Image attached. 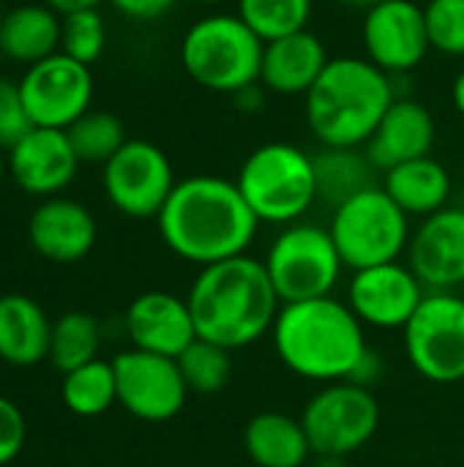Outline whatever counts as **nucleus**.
<instances>
[{
  "mask_svg": "<svg viewBox=\"0 0 464 467\" xmlns=\"http://www.w3.org/2000/svg\"><path fill=\"white\" fill-rule=\"evenodd\" d=\"M364 57L388 77L416 71L429 55V33L424 5L416 0H380L361 22Z\"/></svg>",
  "mask_w": 464,
  "mask_h": 467,
  "instance_id": "nucleus-14",
  "label": "nucleus"
},
{
  "mask_svg": "<svg viewBox=\"0 0 464 467\" xmlns=\"http://www.w3.org/2000/svg\"><path fill=\"white\" fill-rule=\"evenodd\" d=\"M457 293H459V296H462V301H464V285H462V287H459V290H457Z\"/></svg>",
  "mask_w": 464,
  "mask_h": 467,
  "instance_id": "nucleus-45",
  "label": "nucleus"
},
{
  "mask_svg": "<svg viewBox=\"0 0 464 467\" xmlns=\"http://www.w3.org/2000/svg\"><path fill=\"white\" fill-rule=\"evenodd\" d=\"M271 337L279 361L293 375L325 386L356 380L369 356L364 323L334 296L282 304Z\"/></svg>",
  "mask_w": 464,
  "mask_h": 467,
  "instance_id": "nucleus-3",
  "label": "nucleus"
},
{
  "mask_svg": "<svg viewBox=\"0 0 464 467\" xmlns=\"http://www.w3.org/2000/svg\"><path fill=\"white\" fill-rule=\"evenodd\" d=\"M189 3H197V5H219V3H227V0H189Z\"/></svg>",
  "mask_w": 464,
  "mask_h": 467,
  "instance_id": "nucleus-43",
  "label": "nucleus"
},
{
  "mask_svg": "<svg viewBox=\"0 0 464 467\" xmlns=\"http://www.w3.org/2000/svg\"><path fill=\"white\" fill-rule=\"evenodd\" d=\"M118 14L134 22H156L175 8L178 0H109Z\"/></svg>",
  "mask_w": 464,
  "mask_h": 467,
  "instance_id": "nucleus-36",
  "label": "nucleus"
},
{
  "mask_svg": "<svg viewBox=\"0 0 464 467\" xmlns=\"http://www.w3.org/2000/svg\"><path fill=\"white\" fill-rule=\"evenodd\" d=\"M238 16L268 44L309 27L314 0H235Z\"/></svg>",
  "mask_w": 464,
  "mask_h": 467,
  "instance_id": "nucleus-30",
  "label": "nucleus"
},
{
  "mask_svg": "<svg viewBox=\"0 0 464 467\" xmlns=\"http://www.w3.org/2000/svg\"><path fill=\"white\" fill-rule=\"evenodd\" d=\"M405 331V356L429 383L464 380V301L459 293H427Z\"/></svg>",
  "mask_w": 464,
  "mask_h": 467,
  "instance_id": "nucleus-10",
  "label": "nucleus"
},
{
  "mask_svg": "<svg viewBox=\"0 0 464 467\" xmlns=\"http://www.w3.org/2000/svg\"><path fill=\"white\" fill-rule=\"evenodd\" d=\"M55 14L60 16H68V14H77V11H93L98 8L104 0H44Z\"/></svg>",
  "mask_w": 464,
  "mask_h": 467,
  "instance_id": "nucleus-38",
  "label": "nucleus"
},
{
  "mask_svg": "<svg viewBox=\"0 0 464 467\" xmlns=\"http://www.w3.org/2000/svg\"><path fill=\"white\" fill-rule=\"evenodd\" d=\"M427 287L410 271V265L386 263L364 271H353L347 306L364 326L375 328H405L424 301Z\"/></svg>",
  "mask_w": 464,
  "mask_h": 467,
  "instance_id": "nucleus-16",
  "label": "nucleus"
},
{
  "mask_svg": "<svg viewBox=\"0 0 464 467\" xmlns=\"http://www.w3.org/2000/svg\"><path fill=\"white\" fill-rule=\"evenodd\" d=\"M101 326L88 312H66L52 323L49 361L66 375L98 358Z\"/></svg>",
  "mask_w": 464,
  "mask_h": 467,
  "instance_id": "nucleus-28",
  "label": "nucleus"
},
{
  "mask_svg": "<svg viewBox=\"0 0 464 467\" xmlns=\"http://www.w3.org/2000/svg\"><path fill=\"white\" fill-rule=\"evenodd\" d=\"M3 60H5V55H3V49H0V68H3Z\"/></svg>",
  "mask_w": 464,
  "mask_h": 467,
  "instance_id": "nucleus-44",
  "label": "nucleus"
},
{
  "mask_svg": "<svg viewBox=\"0 0 464 467\" xmlns=\"http://www.w3.org/2000/svg\"><path fill=\"white\" fill-rule=\"evenodd\" d=\"M112 369L118 383V405H123L134 419L161 424L183 410L189 386L175 358L131 348L112 358Z\"/></svg>",
  "mask_w": 464,
  "mask_h": 467,
  "instance_id": "nucleus-13",
  "label": "nucleus"
},
{
  "mask_svg": "<svg viewBox=\"0 0 464 467\" xmlns=\"http://www.w3.org/2000/svg\"><path fill=\"white\" fill-rule=\"evenodd\" d=\"M126 334L137 350L167 358H178L197 339L189 301L167 290H148L129 304Z\"/></svg>",
  "mask_w": 464,
  "mask_h": 467,
  "instance_id": "nucleus-18",
  "label": "nucleus"
},
{
  "mask_svg": "<svg viewBox=\"0 0 464 467\" xmlns=\"http://www.w3.org/2000/svg\"><path fill=\"white\" fill-rule=\"evenodd\" d=\"M25 438H27V427L22 410L8 397H0V467L19 457Z\"/></svg>",
  "mask_w": 464,
  "mask_h": 467,
  "instance_id": "nucleus-35",
  "label": "nucleus"
},
{
  "mask_svg": "<svg viewBox=\"0 0 464 467\" xmlns=\"http://www.w3.org/2000/svg\"><path fill=\"white\" fill-rule=\"evenodd\" d=\"M265 41L238 16L216 11L200 16L180 38V66L191 82L232 96L260 82Z\"/></svg>",
  "mask_w": 464,
  "mask_h": 467,
  "instance_id": "nucleus-5",
  "label": "nucleus"
},
{
  "mask_svg": "<svg viewBox=\"0 0 464 467\" xmlns=\"http://www.w3.org/2000/svg\"><path fill=\"white\" fill-rule=\"evenodd\" d=\"M230 99L235 101V107H238L241 112L252 115V112H263V109H265L268 90H265V85H263V82H254V85H246L243 90L232 93Z\"/></svg>",
  "mask_w": 464,
  "mask_h": 467,
  "instance_id": "nucleus-37",
  "label": "nucleus"
},
{
  "mask_svg": "<svg viewBox=\"0 0 464 467\" xmlns=\"http://www.w3.org/2000/svg\"><path fill=\"white\" fill-rule=\"evenodd\" d=\"M19 93L33 126L66 131L90 109L93 74L90 66L55 52L25 68Z\"/></svg>",
  "mask_w": 464,
  "mask_h": 467,
  "instance_id": "nucleus-12",
  "label": "nucleus"
},
{
  "mask_svg": "<svg viewBox=\"0 0 464 467\" xmlns=\"http://www.w3.org/2000/svg\"><path fill=\"white\" fill-rule=\"evenodd\" d=\"M435 140L438 123L429 107L418 99L397 96L364 150L380 172H388L405 161L432 156Z\"/></svg>",
  "mask_w": 464,
  "mask_h": 467,
  "instance_id": "nucleus-19",
  "label": "nucleus"
},
{
  "mask_svg": "<svg viewBox=\"0 0 464 467\" xmlns=\"http://www.w3.org/2000/svg\"><path fill=\"white\" fill-rule=\"evenodd\" d=\"M339 5H345V8H350V11H361V14H366L369 8H375L380 0H336Z\"/></svg>",
  "mask_w": 464,
  "mask_h": 467,
  "instance_id": "nucleus-40",
  "label": "nucleus"
},
{
  "mask_svg": "<svg viewBox=\"0 0 464 467\" xmlns=\"http://www.w3.org/2000/svg\"><path fill=\"white\" fill-rule=\"evenodd\" d=\"M5 167H8V159H3V148H0V183H3V175H5Z\"/></svg>",
  "mask_w": 464,
  "mask_h": 467,
  "instance_id": "nucleus-42",
  "label": "nucleus"
},
{
  "mask_svg": "<svg viewBox=\"0 0 464 467\" xmlns=\"http://www.w3.org/2000/svg\"><path fill=\"white\" fill-rule=\"evenodd\" d=\"M104 194L129 219H156L175 189L167 153L148 140H129L101 172Z\"/></svg>",
  "mask_w": 464,
  "mask_h": 467,
  "instance_id": "nucleus-11",
  "label": "nucleus"
},
{
  "mask_svg": "<svg viewBox=\"0 0 464 467\" xmlns=\"http://www.w3.org/2000/svg\"><path fill=\"white\" fill-rule=\"evenodd\" d=\"M314 467H345V460L342 457H317Z\"/></svg>",
  "mask_w": 464,
  "mask_h": 467,
  "instance_id": "nucleus-41",
  "label": "nucleus"
},
{
  "mask_svg": "<svg viewBox=\"0 0 464 467\" xmlns=\"http://www.w3.org/2000/svg\"><path fill=\"white\" fill-rule=\"evenodd\" d=\"M243 449L257 467H304L312 457L301 419L276 410L257 413L246 424Z\"/></svg>",
  "mask_w": 464,
  "mask_h": 467,
  "instance_id": "nucleus-25",
  "label": "nucleus"
},
{
  "mask_svg": "<svg viewBox=\"0 0 464 467\" xmlns=\"http://www.w3.org/2000/svg\"><path fill=\"white\" fill-rule=\"evenodd\" d=\"M107 47V25L98 8L93 11H77L63 16V30H60V52L93 66Z\"/></svg>",
  "mask_w": 464,
  "mask_h": 467,
  "instance_id": "nucleus-32",
  "label": "nucleus"
},
{
  "mask_svg": "<svg viewBox=\"0 0 464 467\" xmlns=\"http://www.w3.org/2000/svg\"><path fill=\"white\" fill-rule=\"evenodd\" d=\"M66 134L77 159L85 164H107L129 142L123 120L104 109H88L66 129Z\"/></svg>",
  "mask_w": 464,
  "mask_h": 467,
  "instance_id": "nucleus-29",
  "label": "nucleus"
},
{
  "mask_svg": "<svg viewBox=\"0 0 464 467\" xmlns=\"http://www.w3.org/2000/svg\"><path fill=\"white\" fill-rule=\"evenodd\" d=\"M30 246L52 263H77L98 238L93 213L68 197H46L27 222Z\"/></svg>",
  "mask_w": 464,
  "mask_h": 467,
  "instance_id": "nucleus-20",
  "label": "nucleus"
},
{
  "mask_svg": "<svg viewBox=\"0 0 464 467\" xmlns=\"http://www.w3.org/2000/svg\"><path fill=\"white\" fill-rule=\"evenodd\" d=\"M328 233L339 249L345 268L364 271L397 263L410 246V216L377 183L336 205Z\"/></svg>",
  "mask_w": 464,
  "mask_h": 467,
  "instance_id": "nucleus-7",
  "label": "nucleus"
},
{
  "mask_svg": "<svg viewBox=\"0 0 464 467\" xmlns=\"http://www.w3.org/2000/svg\"><path fill=\"white\" fill-rule=\"evenodd\" d=\"M175 361L180 367V375H183L189 391H194V394H216L232 378L230 350H224L213 342H205L200 337Z\"/></svg>",
  "mask_w": 464,
  "mask_h": 467,
  "instance_id": "nucleus-31",
  "label": "nucleus"
},
{
  "mask_svg": "<svg viewBox=\"0 0 464 467\" xmlns=\"http://www.w3.org/2000/svg\"><path fill=\"white\" fill-rule=\"evenodd\" d=\"M186 301L197 337L230 353L263 339L282 309L265 263L252 254L200 268Z\"/></svg>",
  "mask_w": 464,
  "mask_h": 467,
  "instance_id": "nucleus-2",
  "label": "nucleus"
},
{
  "mask_svg": "<svg viewBox=\"0 0 464 467\" xmlns=\"http://www.w3.org/2000/svg\"><path fill=\"white\" fill-rule=\"evenodd\" d=\"M451 104H454V109L464 118V66L457 71V77L451 82Z\"/></svg>",
  "mask_w": 464,
  "mask_h": 467,
  "instance_id": "nucleus-39",
  "label": "nucleus"
},
{
  "mask_svg": "<svg viewBox=\"0 0 464 467\" xmlns=\"http://www.w3.org/2000/svg\"><path fill=\"white\" fill-rule=\"evenodd\" d=\"M52 323L22 293L0 296V358L11 367H36L49 358Z\"/></svg>",
  "mask_w": 464,
  "mask_h": 467,
  "instance_id": "nucleus-22",
  "label": "nucleus"
},
{
  "mask_svg": "<svg viewBox=\"0 0 464 467\" xmlns=\"http://www.w3.org/2000/svg\"><path fill=\"white\" fill-rule=\"evenodd\" d=\"M377 172L364 148H323L314 153L317 202L336 208L364 189L377 186Z\"/></svg>",
  "mask_w": 464,
  "mask_h": 467,
  "instance_id": "nucleus-26",
  "label": "nucleus"
},
{
  "mask_svg": "<svg viewBox=\"0 0 464 467\" xmlns=\"http://www.w3.org/2000/svg\"><path fill=\"white\" fill-rule=\"evenodd\" d=\"M263 263L282 304L331 296L345 271L328 227L309 222L282 227Z\"/></svg>",
  "mask_w": 464,
  "mask_h": 467,
  "instance_id": "nucleus-8",
  "label": "nucleus"
},
{
  "mask_svg": "<svg viewBox=\"0 0 464 467\" xmlns=\"http://www.w3.org/2000/svg\"><path fill=\"white\" fill-rule=\"evenodd\" d=\"M63 16L46 3H25L0 16V49L8 60L33 66L60 52Z\"/></svg>",
  "mask_w": 464,
  "mask_h": 467,
  "instance_id": "nucleus-23",
  "label": "nucleus"
},
{
  "mask_svg": "<svg viewBox=\"0 0 464 467\" xmlns=\"http://www.w3.org/2000/svg\"><path fill=\"white\" fill-rule=\"evenodd\" d=\"M388 197L413 219H427L438 211H443L451 200V175L449 170L432 159H416V161H405L388 172H383V183H380Z\"/></svg>",
  "mask_w": 464,
  "mask_h": 467,
  "instance_id": "nucleus-24",
  "label": "nucleus"
},
{
  "mask_svg": "<svg viewBox=\"0 0 464 467\" xmlns=\"http://www.w3.org/2000/svg\"><path fill=\"white\" fill-rule=\"evenodd\" d=\"M397 96L394 77L372 60L339 55L304 96V115L323 148H364Z\"/></svg>",
  "mask_w": 464,
  "mask_h": 467,
  "instance_id": "nucleus-4",
  "label": "nucleus"
},
{
  "mask_svg": "<svg viewBox=\"0 0 464 467\" xmlns=\"http://www.w3.org/2000/svg\"><path fill=\"white\" fill-rule=\"evenodd\" d=\"M235 183L260 224H295L317 202L314 156L293 142L254 148L243 159Z\"/></svg>",
  "mask_w": 464,
  "mask_h": 467,
  "instance_id": "nucleus-6",
  "label": "nucleus"
},
{
  "mask_svg": "<svg viewBox=\"0 0 464 467\" xmlns=\"http://www.w3.org/2000/svg\"><path fill=\"white\" fill-rule=\"evenodd\" d=\"M328 60L331 55L325 41L306 27L265 44L260 82L276 96H306L325 71Z\"/></svg>",
  "mask_w": 464,
  "mask_h": 467,
  "instance_id": "nucleus-21",
  "label": "nucleus"
},
{
  "mask_svg": "<svg viewBox=\"0 0 464 467\" xmlns=\"http://www.w3.org/2000/svg\"><path fill=\"white\" fill-rule=\"evenodd\" d=\"M30 129H33V120L25 109L19 82L0 77V148L11 150Z\"/></svg>",
  "mask_w": 464,
  "mask_h": 467,
  "instance_id": "nucleus-34",
  "label": "nucleus"
},
{
  "mask_svg": "<svg viewBox=\"0 0 464 467\" xmlns=\"http://www.w3.org/2000/svg\"><path fill=\"white\" fill-rule=\"evenodd\" d=\"M156 224L167 249L200 268L246 254L260 227L238 183L219 175L178 181Z\"/></svg>",
  "mask_w": 464,
  "mask_h": 467,
  "instance_id": "nucleus-1",
  "label": "nucleus"
},
{
  "mask_svg": "<svg viewBox=\"0 0 464 467\" xmlns=\"http://www.w3.org/2000/svg\"><path fill=\"white\" fill-rule=\"evenodd\" d=\"M60 397H63V405L79 419H93V416L107 413L118 402V383H115L112 361L96 358L85 367L66 372L60 383Z\"/></svg>",
  "mask_w": 464,
  "mask_h": 467,
  "instance_id": "nucleus-27",
  "label": "nucleus"
},
{
  "mask_svg": "<svg viewBox=\"0 0 464 467\" xmlns=\"http://www.w3.org/2000/svg\"><path fill=\"white\" fill-rule=\"evenodd\" d=\"M424 14L429 47L446 57H464V0H429Z\"/></svg>",
  "mask_w": 464,
  "mask_h": 467,
  "instance_id": "nucleus-33",
  "label": "nucleus"
},
{
  "mask_svg": "<svg viewBox=\"0 0 464 467\" xmlns=\"http://www.w3.org/2000/svg\"><path fill=\"white\" fill-rule=\"evenodd\" d=\"M79 164L63 129L33 126L8 150V172L16 186L33 197H57L77 178Z\"/></svg>",
  "mask_w": 464,
  "mask_h": 467,
  "instance_id": "nucleus-17",
  "label": "nucleus"
},
{
  "mask_svg": "<svg viewBox=\"0 0 464 467\" xmlns=\"http://www.w3.org/2000/svg\"><path fill=\"white\" fill-rule=\"evenodd\" d=\"M301 424L314 457L345 460L375 438L380 427V405L366 386L350 380L328 383L309 400Z\"/></svg>",
  "mask_w": 464,
  "mask_h": 467,
  "instance_id": "nucleus-9",
  "label": "nucleus"
},
{
  "mask_svg": "<svg viewBox=\"0 0 464 467\" xmlns=\"http://www.w3.org/2000/svg\"><path fill=\"white\" fill-rule=\"evenodd\" d=\"M407 265L427 293H457L464 285V208L446 205L421 219L410 235Z\"/></svg>",
  "mask_w": 464,
  "mask_h": 467,
  "instance_id": "nucleus-15",
  "label": "nucleus"
}]
</instances>
